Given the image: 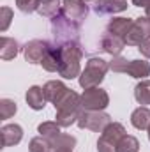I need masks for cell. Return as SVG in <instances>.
<instances>
[{"label": "cell", "instance_id": "6da1fadb", "mask_svg": "<svg viewBox=\"0 0 150 152\" xmlns=\"http://www.w3.org/2000/svg\"><path fill=\"white\" fill-rule=\"evenodd\" d=\"M51 34H53V39H55V46H62V44H67V42H78L79 23L67 18L66 12L60 9V12L51 18Z\"/></svg>", "mask_w": 150, "mask_h": 152}, {"label": "cell", "instance_id": "8fae6325", "mask_svg": "<svg viewBox=\"0 0 150 152\" xmlns=\"http://www.w3.org/2000/svg\"><path fill=\"white\" fill-rule=\"evenodd\" d=\"M101 48H103V51L110 53L111 57H118V55L122 53V50L125 48V39L106 32V34L103 36V39H101Z\"/></svg>", "mask_w": 150, "mask_h": 152}, {"label": "cell", "instance_id": "ac0fdd59", "mask_svg": "<svg viewBox=\"0 0 150 152\" xmlns=\"http://www.w3.org/2000/svg\"><path fill=\"white\" fill-rule=\"evenodd\" d=\"M20 53V44L16 39L2 37L0 39V58L2 60H12Z\"/></svg>", "mask_w": 150, "mask_h": 152}, {"label": "cell", "instance_id": "e575fe53", "mask_svg": "<svg viewBox=\"0 0 150 152\" xmlns=\"http://www.w3.org/2000/svg\"><path fill=\"white\" fill-rule=\"evenodd\" d=\"M145 11H147V18H150V7H147Z\"/></svg>", "mask_w": 150, "mask_h": 152}, {"label": "cell", "instance_id": "277c9868", "mask_svg": "<svg viewBox=\"0 0 150 152\" xmlns=\"http://www.w3.org/2000/svg\"><path fill=\"white\" fill-rule=\"evenodd\" d=\"M110 104V96L101 87L85 88L81 94V110L85 112H103Z\"/></svg>", "mask_w": 150, "mask_h": 152}, {"label": "cell", "instance_id": "52a82bcc", "mask_svg": "<svg viewBox=\"0 0 150 152\" xmlns=\"http://www.w3.org/2000/svg\"><path fill=\"white\" fill-rule=\"evenodd\" d=\"M51 44L48 41H42V39H34V41H28L23 48V55H25V60L30 62V64H41L42 58L48 55Z\"/></svg>", "mask_w": 150, "mask_h": 152}, {"label": "cell", "instance_id": "d590c367", "mask_svg": "<svg viewBox=\"0 0 150 152\" xmlns=\"http://www.w3.org/2000/svg\"><path fill=\"white\" fill-rule=\"evenodd\" d=\"M51 152H73V151H51Z\"/></svg>", "mask_w": 150, "mask_h": 152}, {"label": "cell", "instance_id": "2e32d148", "mask_svg": "<svg viewBox=\"0 0 150 152\" xmlns=\"http://www.w3.org/2000/svg\"><path fill=\"white\" fill-rule=\"evenodd\" d=\"M42 90H44V96H46V101H51L53 104L69 90L62 81H57V80H53V81H48L44 87H42Z\"/></svg>", "mask_w": 150, "mask_h": 152}, {"label": "cell", "instance_id": "d6986e66", "mask_svg": "<svg viewBox=\"0 0 150 152\" xmlns=\"http://www.w3.org/2000/svg\"><path fill=\"white\" fill-rule=\"evenodd\" d=\"M131 124H133L136 129H140V131L149 129V126H150V110L145 108V106L136 108V110L133 112V115H131Z\"/></svg>", "mask_w": 150, "mask_h": 152}, {"label": "cell", "instance_id": "3957f363", "mask_svg": "<svg viewBox=\"0 0 150 152\" xmlns=\"http://www.w3.org/2000/svg\"><path fill=\"white\" fill-rule=\"evenodd\" d=\"M110 69V64L99 57H92L88 58L85 69L81 71L79 75V85L83 88H94V87H99V83L104 80V76Z\"/></svg>", "mask_w": 150, "mask_h": 152}, {"label": "cell", "instance_id": "cb8c5ba5", "mask_svg": "<svg viewBox=\"0 0 150 152\" xmlns=\"http://www.w3.org/2000/svg\"><path fill=\"white\" fill-rule=\"evenodd\" d=\"M37 133L42 138H46V140L51 142V140H55L60 134V126L57 122H42V124H39Z\"/></svg>", "mask_w": 150, "mask_h": 152}, {"label": "cell", "instance_id": "ffe728a7", "mask_svg": "<svg viewBox=\"0 0 150 152\" xmlns=\"http://www.w3.org/2000/svg\"><path fill=\"white\" fill-rule=\"evenodd\" d=\"M127 75L138 80H145L150 75V64L147 60H131L127 67Z\"/></svg>", "mask_w": 150, "mask_h": 152}, {"label": "cell", "instance_id": "44dd1931", "mask_svg": "<svg viewBox=\"0 0 150 152\" xmlns=\"http://www.w3.org/2000/svg\"><path fill=\"white\" fill-rule=\"evenodd\" d=\"M37 12L44 18H53L60 12V0H39Z\"/></svg>", "mask_w": 150, "mask_h": 152}, {"label": "cell", "instance_id": "d4e9b609", "mask_svg": "<svg viewBox=\"0 0 150 152\" xmlns=\"http://www.w3.org/2000/svg\"><path fill=\"white\" fill-rule=\"evenodd\" d=\"M138 151H140V142L131 134H125L117 143V152H138Z\"/></svg>", "mask_w": 150, "mask_h": 152}, {"label": "cell", "instance_id": "484cf974", "mask_svg": "<svg viewBox=\"0 0 150 152\" xmlns=\"http://www.w3.org/2000/svg\"><path fill=\"white\" fill-rule=\"evenodd\" d=\"M28 151L30 152H51V143L50 140L39 136V138H32L30 140V145H28Z\"/></svg>", "mask_w": 150, "mask_h": 152}, {"label": "cell", "instance_id": "836d02e7", "mask_svg": "<svg viewBox=\"0 0 150 152\" xmlns=\"http://www.w3.org/2000/svg\"><path fill=\"white\" fill-rule=\"evenodd\" d=\"M133 4L136 5V7H150V0H133Z\"/></svg>", "mask_w": 150, "mask_h": 152}, {"label": "cell", "instance_id": "9c48e42d", "mask_svg": "<svg viewBox=\"0 0 150 152\" xmlns=\"http://www.w3.org/2000/svg\"><path fill=\"white\" fill-rule=\"evenodd\" d=\"M62 11L66 12L67 18H71L76 23H81L87 14H88V5L87 2L83 0H64V5H62Z\"/></svg>", "mask_w": 150, "mask_h": 152}, {"label": "cell", "instance_id": "7c38bea8", "mask_svg": "<svg viewBox=\"0 0 150 152\" xmlns=\"http://www.w3.org/2000/svg\"><path fill=\"white\" fill-rule=\"evenodd\" d=\"M42 67L50 73H58L60 67H62V50L60 46H51L48 55L42 58Z\"/></svg>", "mask_w": 150, "mask_h": 152}, {"label": "cell", "instance_id": "ba28073f", "mask_svg": "<svg viewBox=\"0 0 150 152\" xmlns=\"http://www.w3.org/2000/svg\"><path fill=\"white\" fill-rule=\"evenodd\" d=\"M55 110L57 112H64V113H76L79 115L81 110V96H78L71 88L55 103Z\"/></svg>", "mask_w": 150, "mask_h": 152}, {"label": "cell", "instance_id": "4316f807", "mask_svg": "<svg viewBox=\"0 0 150 152\" xmlns=\"http://www.w3.org/2000/svg\"><path fill=\"white\" fill-rule=\"evenodd\" d=\"M16 110H18V106H16L14 101H11V99H2L0 101V118L2 120L11 118L12 115L16 113Z\"/></svg>", "mask_w": 150, "mask_h": 152}, {"label": "cell", "instance_id": "83f0119b", "mask_svg": "<svg viewBox=\"0 0 150 152\" xmlns=\"http://www.w3.org/2000/svg\"><path fill=\"white\" fill-rule=\"evenodd\" d=\"M129 62L131 60H127V58H124V57H113L111 62H108L110 64V69H111L113 73H127V67H129Z\"/></svg>", "mask_w": 150, "mask_h": 152}, {"label": "cell", "instance_id": "d6a6232c", "mask_svg": "<svg viewBox=\"0 0 150 152\" xmlns=\"http://www.w3.org/2000/svg\"><path fill=\"white\" fill-rule=\"evenodd\" d=\"M138 50H140V53H141L143 57H147V58H150V41H147V42H143V44H141V46H140Z\"/></svg>", "mask_w": 150, "mask_h": 152}, {"label": "cell", "instance_id": "5bb4252c", "mask_svg": "<svg viewBox=\"0 0 150 152\" xmlns=\"http://www.w3.org/2000/svg\"><path fill=\"white\" fill-rule=\"evenodd\" d=\"M127 133H125V127L122 126V124H118V122H110L106 127H104V131H103V134H101V138L103 140H106L108 143H111L117 147V143L125 136Z\"/></svg>", "mask_w": 150, "mask_h": 152}, {"label": "cell", "instance_id": "9a60e30c", "mask_svg": "<svg viewBox=\"0 0 150 152\" xmlns=\"http://www.w3.org/2000/svg\"><path fill=\"white\" fill-rule=\"evenodd\" d=\"M133 20H129V18H113L111 21L108 23V32L113 34V36H118V37L125 39L127 37V34H129V30H131V27H133Z\"/></svg>", "mask_w": 150, "mask_h": 152}, {"label": "cell", "instance_id": "8d00e7d4", "mask_svg": "<svg viewBox=\"0 0 150 152\" xmlns=\"http://www.w3.org/2000/svg\"><path fill=\"white\" fill-rule=\"evenodd\" d=\"M147 131H149V140H150V126H149V129H147Z\"/></svg>", "mask_w": 150, "mask_h": 152}, {"label": "cell", "instance_id": "7402d4cb", "mask_svg": "<svg viewBox=\"0 0 150 152\" xmlns=\"http://www.w3.org/2000/svg\"><path fill=\"white\" fill-rule=\"evenodd\" d=\"M50 143H51V149H53V151H73L74 145H76V138L71 136V134L60 133V134H58L55 140H51Z\"/></svg>", "mask_w": 150, "mask_h": 152}, {"label": "cell", "instance_id": "e0dca14e", "mask_svg": "<svg viewBox=\"0 0 150 152\" xmlns=\"http://www.w3.org/2000/svg\"><path fill=\"white\" fill-rule=\"evenodd\" d=\"M25 99H27V104H28L32 110H42L44 104H46L44 90H42L41 87H37V85H34V87H30V88L27 90Z\"/></svg>", "mask_w": 150, "mask_h": 152}, {"label": "cell", "instance_id": "f546056e", "mask_svg": "<svg viewBox=\"0 0 150 152\" xmlns=\"http://www.w3.org/2000/svg\"><path fill=\"white\" fill-rule=\"evenodd\" d=\"M11 20H12V11L4 5V7L0 9V30H2V32H5V30L9 28Z\"/></svg>", "mask_w": 150, "mask_h": 152}, {"label": "cell", "instance_id": "4fadbf2b", "mask_svg": "<svg viewBox=\"0 0 150 152\" xmlns=\"http://www.w3.org/2000/svg\"><path fill=\"white\" fill-rule=\"evenodd\" d=\"M127 9V0H99L94 7L97 14H117Z\"/></svg>", "mask_w": 150, "mask_h": 152}, {"label": "cell", "instance_id": "7a4b0ae2", "mask_svg": "<svg viewBox=\"0 0 150 152\" xmlns=\"http://www.w3.org/2000/svg\"><path fill=\"white\" fill-rule=\"evenodd\" d=\"M62 50V67H60V76L66 80H73L81 75L79 69V60L83 57V50L79 42H67L60 46Z\"/></svg>", "mask_w": 150, "mask_h": 152}, {"label": "cell", "instance_id": "f1b7e54d", "mask_svg": "<svg viewBox=\"0 0 150 152\" xmlns=\"http://www.w3.org/2000/svg\"><path fill=\"white\" fill-rule=\"evenodd\" d=\"M78 117L79 115L76 113H64V112H57V124L60 126V127H69L71 124H74V122H78Z\"/></svg>", "mask_w": 150, "mask_h": 152}, {"label": "cell", "instance_id": "4dcf8cb0", "mask_svg": "<svg viewBox=\"0 0 150 152\" xmlns=\"http://www.w3.org/2000/svg\"><path fill=\"white\" fill-rule=\"evenodd\" d=\"M16 5L21 12H34L39 7V0H16Z\"/></svg>", "mask_w": 150, "mask_h": 152}, {"label": "cell", "instance_id": "30bf717a", "mask_svg": "<svg viewBox=\"0 0 150 152\" xmlns=\"http://www.w3.org/2000/svg\"><path fill=\"white\" fill-rule=\"evenodd\" d=\"M2 145L4 147H12V145H18L23 138V129L21 126L18 124H5L2 129Z\"/></svg>", "mask_w": 150, "mask_h": 152}, {"label": "cell", "instance_id": "603a6c76", "mask_svg": "<svg viewBox=\"0 0 150 152\" xmlns=\"http://www.w3.org/2000/svg\"><path fill=\"white\" fill-rule=\"evenodd\" d=\"M134 97L136 101L145 106V104H150V80H143L141 83L136 85L134 88Z\"/></svg>", "mask_w": 150, "mask_h": 152}, {"label": "cell", "instance_id": "1f68e13d", "mask_svg": "<svg viewBox=\"0 0 150 152\" xmlns=\"http://www.w3.org/2000/svg\"><path fill=\"white\" fill-rule=\"evenodd\" d=\"M97 152H117V147L111 145V143H108L106 140L99 138V142H97Z\"/></svg>", "mask_w": 150, "mask_h": 152}, {"label": "cell", "instance_id": "74e56055", "mask_svg": "<svg viewBox=\"0 0 150 152\" xmlns=\"http://www.w3.org/2000/svg\"><path fill=\"white\" fill-rule=\"evenodd\" d=\"M83 2H90V0H83Z\"/></svg>", "mask_w": 150, "mask_h": 152}, {"label": "cell", "instance_id": "5b68a950", "mask_svg": "<svg viewBox=\"0 0 150 152\" xmlns=\"http://www.w3.org/2000/svg\"><path fill=\"white\" fill-rule=\"evenodd\" d=\"M111 122V117L104 112H81L78 117V126L81 129H90L94 133H103L104 127Z\"/></svg>", "mask_w": 150, "mask_h": 152}, {"label": "cell", "instance_id": "8992f818", "mask_svg": "<svg viewBox=\"0 0 150 152\" xmlns=\"http://www.w3.org/2000/svg\"><path fill=\"white\" fill-rule=\"evenodd\" d=\"M150 41V18L141 16L138 20H134L127 37H125V44L129 46H141L143 42Z\"/></svg>", "mask_w": 150, "mask_h": 152}]
</instances>
